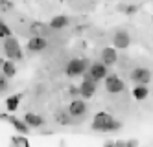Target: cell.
<instances>
[{
  "label": "cell",
  "mask_w": 153,
  "mask_h": 147,
  "mask_svg": "<svg viewBox=\"0 0 153 147\" xmlns=\"http://www.w3.org/2000/svg\"><path fill=\"white\" fill-rule=\"evenodd\" d=\"M87 70H89V61L79 57V59H70L68 64L65 66V74L68 77H78V75H83Z\"/></svg>",
  "instance_id": "cell-2"
},
{
  "label": "cell",
  "mask_w": 153,
  "mask_h": 147,
  "mask_svg": "<svg viewBox=\"0 0 153 147\" xmlns=\"http://www.w3.org/2000/svg\"><path fill=\"white\" fill-rule=\"evenodd\" d=\"M22 120L28 123V127H33V129H39V127L45 125V120H42V116L33 114V112H26Z\"/></svg>",
  "instance_id": "cell-13"
},
{
  "label": "cell",
  "mask_w": 153,
  "mask_h": 147,
  "mask_svg": "<svg viewBox=\"0 0 153 147\" xmlns=\"http://www.w3.org/2000/svg\"><path fill=\"white\" fill-rule=\"evenodd\" d=\"M2 63H4V59H0V66H2Z\"/></svg>",
  "instance_id": "cell-26"
},
{
  "label": "cell",
  "mask_w": 153,
  "mask_h": 147,
  "mask_svg": "<svg viewBox=\"0 0 153 147\" xmlns=\"http://www.w3.org/2000/svg\"><path fill=\"white\" fill-rule=\"evenodd\" d=\"M68 24H70V20H68V17H65V15H57V17H53V18L48 22L50 30H53V31H57V30H63V28H67Z\"/></svg>",
  "instance_id": "cell-14"
},
{
  "label": "cell",
  "mask_w": 153,
  "mask_h": 147,
  "mask_svg": "<svg viewBox=\"0 0 153 147\" xmlns=\"http://www.w3.org/2000/svg\"><path fill=\"white\" fill-rule=\"evenodd\" d=\"M103 81H105V90H107L109 94H120V92L126 88V83H124L118 75H109V74H107Z\"/></svg>",
  "instance_id": "cell-4"
},
{
  "label": "cell",
  "mask_w": 153,
  "mask_h": 147,
  "mask_svg": "<svg viewBox=\"0 0 153 147\" xmlns=\"http://www.w3.org/2000/svg\"><path fill=\"white\" fill-rule=\"evenodd\" d=\"M0 120H6V121H9V123H11V125L15 127V131H17V132H20V134H28V131H30L28 123H26L24 120H19V118H15V116H9V114H0Z\"/></svg>",
  "instance_id": "cell-10"
},
{
  "label": "cell",
  "mask_w": 153,
  "mask_h": 147,
  "mask_svg": "<svg viewBox=\"0 0 153 147\" xmlns=\"http://www.w3.org/2000/svg\"><path fill=\"white\" fill-rule=\"evenodd\" d=\"M56 120H57L59 125H70L74 118L68 114V112H57V114H56Z\"/></svg>",
  "instance_id": "cell-19"
},
{
  "label": "cell",
  "mask_w": 153,
  "mask_h": 147,
  "mask_svg": "<svg viewBox=\"0 0 153 147\" xmlns=\"http://www.w3.org/2000/svg\"><path fill=\"white\" fill-rule=\"evenodd\" d=\"M4 52L7 55V59H11V61H20V59H22V50H20V44H19V41L13 35L4 39Z\"/></svg>",
  "instance_id": "cell-3"
},
{
  "label": "cell",
  "mask_w": 153,
  "mask_h": 147,
  "mask_svg": "<svg viewBox=\"0 0 153 147\" xmlns=\"http://www.w3.org/2000/svg\"><path fill=\"white\" fill-rule=\"evenodd\" d=\"M7 79H9V77H6L4 74L0 75V94H2V92H6V90L9 88V85H7Z\"/></svg>",
  "instance_id": "cell-23"
},
{
  "label": "cell",
  "mask_w": 153,
  "mask_h": 147,
  "mask_svg": "<svg viewBox=\"0 0 153 147\" xmlns=\"http://www.w3.org/2000/svg\"><path fill=\"white\" fill-rule=\"evenodd\" d=\"M94 92H96V81L91 79L89 75H85L83 83L79 85V96H83L85 99H89V98L94 96Z\"/></svg>",
  "instance_id": "cell-8"
},
{
  "label": "cell",
  "mask_w": 153,
  "mask_h": 147,
  "mask_svg": "<svg viewBox=\"0 0 153 147\" xmlns=\"http://www.w3.org/2000/svg\"><path fill=\"white\" fill-rule=\"evenodd\" d=\"M13 33H11V30H9V26L6 24V22L0 18V39H6V37H11Z\"/></svg>",
  "instance_id": "cell-22"
},
{
  "label": "cell",
  "mask_w": 153,
  "mask_h": 147,
  "mask_svg": "<svg viewBox=\"0 0 153 147\" xmlns=\"http://www.w3.org/2000/svg\"><path fill=\"white\" fill-rule=\"evenodd\" d=\"M148 96H149V88H148V85H137V86L133 88V98H135V99L142 101V99H146Z\"/></svg>",
  "instance_id": "cell-18"
},
{
  "label": "cell",
  "mask_w": 153,
  "mask_h": 147,
  "mask_svg": "<svg viewBox=\"0 0 153 147\" xmlns=\"http://www.w3.org/2000/svg\"><path fill=\"white\" fill-rule=\"evenodd\" d=\"M137 9H138L137 6H127V7H124V11H126L127 15H133V13H137Z\"/></svg>",
  "instance_id": "cell-24"
},
{
  "label": "cell",
  "mask_w": 153,
  "mask_h": 147,
  "mask_svg": "<svg viewBox=\"0 0 153 147\" xmlns=\"http://www.w3.org/2000/svg\"><path fill=\"white\" fill-rule=\"evenodd\" d=\"M107 68H109V66L103 64V63H92V64L89 66V74H87V75H89L91 79H94L96 83H98V81H103L105 75L109 74Z\"/></svg>",
  "instance_id": "cell-5"
},
{
  "label": "cell",
  "mask_w": 153,
  "mask_h": 147,
  "mask_svg": "<svg viewBox=\"0 0 153 147\" xmlns=\"http://www.w3.org/2000/svg\"><path fill=\"white\" fill-rule=\"evenodd\" d=\"M131 79L137 83V85H149L151 81V72L144 66H138V68L131 70Z\"/></svg>",
  "instance_id": "cell-7"
},
{
  "label": "cell",
  "mask_w": 153,
  "mask_h": 147,
  "mask_svg": "<svg viewBox=\"0 0 153 147\" xmlns=\"http://www.w3.org/2000/svg\"><path fill=\"white\" fill-rule=\"evenodd\" d=\"M92 129L98 132H114L122 129V123L114 120L111 114H107V112H98L92 120Z\"/></svg>",
  "instance_id": "cell-1"
},
{
  "label": "cell",
  "mask_w": 153,
  "mask_h": 147,
  "mask_svg": "<svg viewBox=\"0 0 153 147\" xmlns=\"http://www.w3.org/2000/svg\"><path fill=\"white\" fill-rule=\"evenodd\" d=\"M20 99H22V96H20V94L9 96V98L6 99V109H7V112H15V110L19 109V105H20Z\"/></svg>",
  "instance_id": "cell-17"
},
{
  "label": "cell",
  "mask_w": 153,
  "mask_h": 147,
  "mask_svg": "<svg viewBox=\"0 0 153 147\" xmlns=\"http://www.w3.org/2000/svg\"><path fill=\"white\" fill-rule=\"evenodd\" d=\"M15 9V4L11 0H0V13H11Z\"/></svg>",
  "instance_id": "cell-21"
},
{
  "label": "cell",
  "mask_w": 153,
  "mask_h": 147,
  "mask_svg": "<svg viewBox=\"0 0 153 147\" xmlns=\"http://www.w3.org/2000/svg\"><path fill=\"white\" fill-rule=\"evenodd\" d=\"M113 44H114V48H127L131 44V35L124 30H118L113 37Z\"/></svg>",
  "instance_id": "cell-11"
},
{
  "label": "cell",
  "mask_w": 153,
  "mask_h": 147,
  "mask_svg": "<svg viewBox=\"0 0 153 147\" xmlns=\"http://www.w3.org/2000/svg\"><path fill=\"white\" fill-rule=\"evenodd\" d=\"M70 96H72V98L79 96V86H72V88H70Z\"/></svg>",
  "instance_id": "cell-25"
},
{
  "label": "cell",
  "mask_w": 153,
  "mask_h": 147,
  "mask_svg": "<svg viewBox=\"0 0 153 147\" xmlns=\"http://www.w3.org/2000/svg\"><path fill=\"white\" fill-rule=\"evenodd\" d=\"M0 70H2V74L6 77H15L17 75V66L13 61H4L2 66H0Z\"/></svg>",
  "instance_id": "cell-16"
},
{
  "label": "cell",
  "mask_w": 153,
  "mask_h": 147,
  "mask_svg": "<svg viewBox=\"0 0 153 147\" xmlns=\"http://www.w3.org/2000/svg\"><path fill=\"white\" fill-rule=\"evenodd\" d=\"M30 31L33 35H41V37H46L50 33V26L45 24V22H31L30 24Z\"/></svg>",
  "instance_id": "cell-15"
},
{
  "label": "cell",
  "mask_w": 153,
  "mask_h": 147,
  "mask_svg": "<svg viewBox=\"0 0 153 147\" xmlns=\"http://www.w3.org/2000/svg\"><path fill=\"white\" fill-rule=\"evenodd\" d=\"M46 46H48V41L45 37H41V35H33L26 44V48H28L30 53H41V52L46 50Z\"/></svg>",
  "instance_id": "cell-6"
},
{
  "label": "cell",
  "mask_w": 153,
  "mask_h": 147,
  "mask_svg": "<svg viewBox=\"0 0 153 147\" xmlns=\"http://www.w3.org/2000/svg\"><path fill=\"white\" fill-rule=\"evenodd\" d=\"M68 114L72 118H83L87 114V105L83 99H72V103L68 105Z\"/></svg>",
  "instance_id": "cell-9"
},
{
  "label": "cell",
  "mask_w": 153,
  "mask_h": 147,
  "mask_svg": "<svg viewBox=\"0 0 153 147\" xmlns=\"http://www.w3.org/2000/svg\"><path fill=\"white\" fill-rule=\"evenodd\" d=\"M102 61H103V64H107V66H113V64L118 61L116 48H113V46L103 48V50H102Z\"/></svg>",
  "instance_id": "cell-12"
},
{
  "label": "cell",
  "mask_w": 153,
  "mask_h": 147,
  "mask_svg": "<svg viewBox=\"0 0 153 147\" xmlns=\"http://www.w3.org/2000/svg\"><path fill=\"white\" fill-rule=\"evenodd\" d=\"M11 145H20V147H28L30 145V140L24 136V134L19 132V136H13L11 138Z\"/></svg>",
  "instance_id": "cell-20"
}]
</instances>
